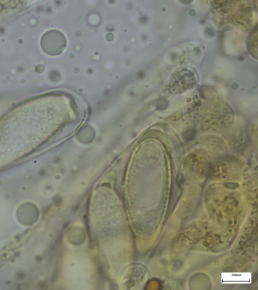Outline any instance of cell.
I'll return each mask as SVG.
<instances>
[{
	"label": "cell",
	"mask_w": 258,
	"mask_h": 290,
	"mask_svg": "<svg viewBox=\"0 0 258 290\" xmlns=\"http://www.w3.org/2000/svg\"><path fill=\"white\" fill-rule=\"evenodd\" d=\"M196 83L197 79L194 72L189 69H183L172 77L169 88L173 94L181 93L192 88Z\"/></svg>",
	"instance_id": "cell-1"
},
{
	"label": "cell",
	"mask_w": 258,
	"mask_h": 290,
	"mask_svg": "<svg viewBox=\"0 0 258 290\" xmlns=\"http://www.w3.org/2000/svg\"><path fill=\"white\" fill-rule=\"evenodd\" d=\"M186 163L192 170L199 171L209 170L211 164L208 158L202 152L191 153L187 157Z\"/></svg>",
	"instance_id": "cell-2"
},
{
	"label": "cell",
	"mask_w": 258,
	"mask_h": 290,
	"mask_svg": "<svg viewBox=\"0 0 258 290\" xmlns=\"http://www.w3.org/2000/svg\"><path fill=\"white\" fill-rule=\"evenodd\" d=\"M257 29L253 31L248 36L247 41V49L251 55L257 57Z\"/></svg>",
	"instance_id": "cell-3"
}]
</instances>
